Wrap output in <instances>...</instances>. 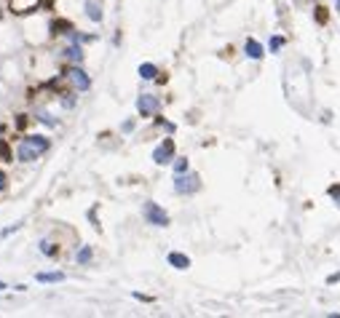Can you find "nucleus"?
I'll return each instance as SVG.
<instances>
[{
	"instance_id": "21",
	"label": "nucleus",
	"mask_w": 340,
	"mask_h": 318,
	"mask_svg": "<svg viewBox=\"0 0 340 318\" xmlns=\"http://www.w3.org/2000/svg\"><path fill=\"white\" fill-rule=\"evenodd\" d=\"M316 19H319V22H327V8L319 5V8H316Z\"/></svg>"
},
{
	"instance_id": "11",
	"label": "nucleus",
	"mask_w": 340,
	"mask_h": 318,
	"mask_svg": "<svg viewBox=\"0 0 340 318\" xmlns=\"http://www.w3.org/2000/svg\"><path fill=\"white\" fill-rule=\"evenodd\" d=\"M140 78H142V81H155V78H158V67L150 64V62L140 64Z\"/></svg>"
},
{
	"instance_id": "6",
	"label": "nucleus",
	"mask_w": 340,
	"mask_h": 318,
	"mask_svg": "<svg viewBox=\"0 0 340 318\" xmlns=\"http://www.w3.org/2000/svg\"><path fill=\"white\" fill-rule=\"evenodd\" d=\"M161 107V102H158V96H153V94H142L140 99H137V110H140V115L142 118H150V115H155Z\"/></svg>"
},
{
	"instance_id": "25",
	"label": "nucleus",
	"mask_w": 340,
	"mask_h": 318,
	"mask_svg": "<svg viewBox=\"0 0 340 318\" xmlns=\"http://www.w3.org/2000/svg\"><path fill=\"white\" fill-rule=\"evenodd\" d=\"M335 3H338V8H340V0H335Z\"/></svg>"
},
{
	"instance_id": "14",
	"label": "nucleus",
	"mask_w": 340,
	"mask_h": 318,
	"mask_svg": "<svg viewBox=\"0 0 340 318\" xmlns=\"http://www.w3.org/2000/svg\"><path fill=\"white\" fill-rule=\"evenodd\" d=\"M41 251H43L46 257H56V254H59V246H56V243H51L49 238H43V241H41Z\"/></svg>"
},
{
	"instance_id": "17",
	"label": "nucleus",
	"mask_w": 340,
	"mask_h": 318,
	"mask_svg": "<svg viewBox=\"0 0 340 318\" xmlns=\"http://www.w3.org/2000/svg\"><path fill=\"white\" fill-rule=\"evenodd\" d=\"M281 45H284V38L273 35V38H271V51H273V54H276V51H281Z\"/></svg>"
},
{
	"instance_id": "4",
	"label": "nucleus",
	"mask_w": 340,
	"mask_h": 318,
	"mask_svg": "<svg viewBox=\"0 0 340 318\" xmlns=\"http://www.w3.org/2000/svg\"><path fill=\"white\" fill-rule=\"evenodd\" d=\"M64 75H67V81L73 83L78 91H89L91 89V78L81 70V64H70V67L64 70Z\"/></svg>"
},
{
	"instance_id": "8",
	"label": "nucleus",
	"mask_w": 340,
	"mask_h": 318,
	"mask_svg": "<svg viewBox=\"0 0 340 318\" xmlns=\"http://www.w3.org/2000/svg\"><path fill=\"white\" fill-rule=\"evenodd\" d=\"M166 260H169L172 268H177V270H188V268H191V257H185L182 251H172Z\"/></svg>"
},
{
	"instance_id": "9",
	"label": "nucleus",
	"mask_w": 340,
	"mask_h": 318,
	"mask_svg": "<svg viewBox=\"0 0 340 318\" xmlns=\"http://www.w3.org/2000/svg\"><path fill=\"white\" fill-rule=\"evenodd\" d=\"M244 54L249 56V59H254V62H257V59H263L265 51H263V45H260L257 41H254V38H249V41L244 43Z\"/></svg>"
},
{
	"instance_id": "7",
	"label": "nucleus",
	"mask_w": 340,
	"mask_h": 318,
	"mask_svg": "<svg viewBox=\"0 0 340 318\" xmlns=\"http://www.w3.org/2000/svg\"><path fill=\"white\" fill-rule=\"evenodd\" d=\"M41 0H11V11L14 14H30V11L38 8Z\"/></svg>"
},
{
	"instance_id": "5",
	"label": "nucleus",
	"mask_w": 340,
	"mask_h": 318,
	"mask_svg": "<svg viewBox=\"0 0 340 318\" xmlns=\"http://www.w3.org/2000/svg\"><path fill=\"white\" fill-rule=\"evenodd\" d=\"M153 161L158 163V166H163V163H169V161H174V139H163L158 147L153 150Z\"/></svg>"
},
{
	"instance_id": "1",
	"label": "nucleus",
	"mask_w": 340,
	"mask_h": 318,
	"mask_svg": "<svg viewBox=\"0 0 340 318\" xmlns=\"http://www.w3.org/2000/svg\"><path fill=\"white\" fill-rule=\"evenodd\" d=\"M49 147H51L49 136H41V134L24 136L22 142H19V147H16V158L22 163H30V161H35V158H41L43 152H49Z\"/></svg>"
},
{
	"instance_id": "13",
	"label": "nucleus",
	"mask_w": 340,
	"mask_h": 318,
	"mask_svg": "<svg viewBox=\"0 0 340 318\" xmlns=\"http://www.w3.org/2000/svg\"><path fill=\"white\" fill-rule=\"evenodd\" d=\"M86 14L91 22H102V8L99 3H94V0H86Z\"/></svg>"
},
{
	"instance_id": "23",
	"label": "nucleus",
	"mask_w": 340,
	"mask_h": 318,
	"mask_svg": "<svg viewBox=\"0 0 340 318\" xmlns=\"http://www.w3.org/2000/svg\"><path fill=\"white\" fill-rule=\"evenodd\" d=\"M158 123H161L166 131H174V123H169V121H158Z\"/></svg>"
},
{
	"instance_id": "24",
	"label": "nucleus",
	"mask_w": 340,
	"mask_h": 318,
	"mask_svg": "<svg viewBox=\"0 0 340 318\" xmlns=\"http://www.w3.org/2000/svg\"><path fill=\"white\" fill-rule=\"evenodd\" d=\"M5 184H8V180H5V174L0 171V190H5Z\"/></svg>"
},
{
	"instance_id": "19",
	"label": "nucleus",
	"mask_w": 340,
	"mask_h": 318,
	"mask_svg": "<svg viewBox=\"0 0 340 318\" xmlns=\"http://www.w3.org/2000/svg\"><path fill=\"white\" fill-rule=\"evenodd\" d=\"M330 195H332V201L340 206V184H335V187H330Z\"/></svg>"
},
{
	"instance_id": "10",
	"label": "nucleus",
	"mask_w": 340,
	"mask_h": 318,
	"mask_svg": "<svg viewBox=\"0 0 340 318\" xmlns=\"http://www.w3.org/2000/svg\"><path fill=\"white\" fill-rule=\"evenodd\" d=\"M35 281L38 283H59V281H64V273H59V270H54V273H38Z\"/></svg>"
},
{
	"instance_id": "22",
	"label": "nucleus",
	"mask_w": 340,
	"mask_h": 318,
	"mask_svg": "<svg viewBox=\"0 0 340 318\" xmlns=\"http://www.w3.org/2000/svg\"><path fill=\"white\" fill-rule=\"evenodd\" d=\"M19 227H22V225H14V227H5V230H3V238H8L11 233H16Z\"/></svg>"
},
{
	"instance_id": "2",
	"label": "nucleus",
	"mask_w": 340,
	"mask_h": 318,
	"mask_svg": "<svg viewBox=\"0 0 340 318\" xmlns=\"http://www.w3.org/2000/svg\"><path fill=\"white\" fill-rule=\"evenodd\" d=\"M142 214H145L147 225H155V227H166V225H169V214L158 206V203H153V201H147L145 206H142Z\"/></svg>"
},
{
	"instance_id": "3",
	"label": "nucleus",
	"mask_w": 340,
	"mask_h": 318,
	"mask_svg": "<svg viewBox=\"0 0 340 318\" xmlns=\"http://www.w3.org/2000/svg\"><path fill=\"white\" fill-rule=\"evenodd\" d=\"M201 187V182H198V177L195 174H177L174 177V193L177 195H191V193H195V190Z\"/></svg>"
},
{
	"instance_id": "20",
	"label": "nucleus",
	"mask_w": 340,
	"mask_h": 318,
	"mask_svg": "<svg viewBox=\"0 0 340 318\" xmlns=\"http://www.w3.org/2000/svg\"><path fill=\"white\" fill-rule=\"evenodd\" d=\"M0 155H3L5 161H11V152H8V144L5 142H0Z\"/></svg>"
},
{
	"instance_id": "18",
	"label": "nucleus",
	"mask_w": 340,
	"mask_h": 318,
	"mask_svg": "<svg viewBox=\"0 0 340 318\" xmlns=\"http://www.w3.org/2000/svg\"><path fill=\"white\" fill-rule=\"evenodd\" d=\"M38 121H41V123H46V126H56V121L49 115V112H38Z\"/></svg>"
},
{
	"instance_id": "12",
	"label": "nucleus",
	"mask_w": 340,
	"mask_h": 318,
	"mask_svg": "<svg viewBox=\"0 0 340 318\" xmlns=\"http://www.w3.org/2000/svg\"><path fill=\"white\" fill-rule=\"evenodd\" d=\"M64 56H67L73 64H81V62H83V48H81L78 43H73L70 48H64Z\"/></svg>"
},
{
	"instance_id": "15",
	"label": "nucleus",
	"mask_w": 340,
	"mask_h": 318,
	"mask_svg": "<svg viewBox=\"0 0 340 318\" xmlns=\"http://www.w3.org/2000/svg\"><path fill=\"white\" fill-rule=\"evenodd\" d=\"M91 257H94V251H91V246H83V249L75 254V260L81 262V265H86V262H91Z\"/></svg>"
},
{
	"instance_id": "16",
	"label": "nucleus",
	"mask_w": 340,
	"mask_h": 318,
	"mask_svg": "<svg viewBox=\"0 0 340 318\" xmlns=\"http://www.w3.org/2000/svg\"><path fill=\"white\" fill-rule=\"evenodd\" d=\"M188 171V158H177L174 161V174H185Z\"/></svg>"
}]
</instances>
